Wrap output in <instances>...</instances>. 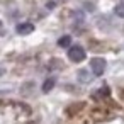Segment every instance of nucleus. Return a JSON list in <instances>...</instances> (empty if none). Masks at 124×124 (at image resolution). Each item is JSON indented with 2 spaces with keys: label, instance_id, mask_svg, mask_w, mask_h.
Instances as JSON below:
<instances>
[{
  "label": "nucleus",
  "instance_id": "nucleus-1",
  "mask_svg": "<svg viewBox=\"0 0 124 124\" xmlns=\"http://www.w3.org/2000/svg\"><path fill=\"white\" fill-rule=\"evenodd\" d=\"M85 56H87V53H85V49H83L82 46H71V48L68 49V58H70L73 63L83 61Z\"/></svg>",
  "mask_w": 124,
  "mask_h": 124
},
{
  "label": "nucleus",
  "instance_id": "nucleus-2",
  "mask_svg": "<svg viewBox=\"0 0 124 124\" xmlns=\"http://www.w3.org/2000/svg\"><path fill=\"white\" fill-rule=\"evenodd\" d=\"M105 66H107V63H105L104 58H92V60H90V68H92V73H93L95 77L104 75Z\"/></svg>",
  "mask_w": 124,
  "mask_h": 124
},
{
  "label": "nucleus",
  "instance_id": "nucleus-3",
  "mask_svg": "<svg viewBox=\"0 0 124 124\" xmlns=\"http://www.w3.org/2000/svg\"><path fill=\"white\" fill-rule=\"evenodd\" d=\"M16 31H17V34H21V36L31 34V32L34 31V24H31V22H22V24H19V26L16 27Z\"/></svg>",
  "mask_w": 124,
  "mask_h": 124
},
{
  "label": "nucleus",
  "instance_id": "nucleus-4",
  "mask_svg": "<svg viewBox=\"0 0 124 124\" xmlns=\"http://www.w3.org/2000/svg\"><path fill=\"white\" fill-rule=\"evenodd\" d=\"M54 83H56V80L51 77V78H48L44 83H43V92L44 93H48V92H51L53 90V87H54Z\"/></svg>",
  "mask_w": 124,
  "mask_h": 124
},
{
  "label": "nucleus",
  "instance_id": "nucleus-5",
  "mask_svg": "<svg viewBox=\"0 0 124 124\" xmlns=\"http://www.w3.org/2000/svg\"><path fill=\"white\" fill-rule=\"evenodd\" d=\"M78 80H80V82H83V83H88V82L92 80V77L88 75V71H87V70H80V71H78Z\"/></svg>",
  "mask_w": 124,
  "mask_h": 124
},
{
  "label": "nucleus",
  "instance_id": "nucleus-6",
  "mask_svg": "<svg viewBox=\"0 0 124 124\" xmlns=\"http://www.w3.org/2000/svg\"><path fill=\"white\" fill-rule=\"evenodd\" d=\"M70 43H71V38L70 36H63L58 39V46L60 48H70Z\"/></svg>",
  "mask_w": 124,
  "mask_h": 124
},
{
  "label": "nucleus",
  "instance_id": "nucleus-7",
  "mask_svg": "<svg viewBox=\"0 0 124 124\" xmlns=\"http://www.w3.org/2000/svg\"><path fill=\"white\" fill-rule=\"evenodd\" d=\"M114 14H116L117 17L124 19V4H119V5H116V7H114Z\"/></svg>",
  "mask_w": 124,
  "mask_h": 124
},
{
  "label": "nucleus",
  "instance_id": "nucleus-8",
  "mask_svg": "<svg viewBox=\"0 0 124 124\" xmlns=\"http://www.w3.org/2000/svg\"><path fill=\"white\" fill-rule=\"evenodd\" d=\"M4 73H5V68H4V66H0V77H2Z\"/></svg>",
  "mask_w": 124,
  "mask_h": 124
},
{
  "label": "nucleus",
  "instance_id": "nucleus-9",
  "mask_svg": "<svg viewBox=\"0 0 124 124\" xmlns=\"http://www.w3.org/2000/svg\"><path fill=\"white\" fill-rule=\"evenodd\" d=\"M2 29H4V26H2V22H0V34H2Z\"/></svg>",
  "mask_w": 124,
  "mask_h": 124
}]
</instances>
